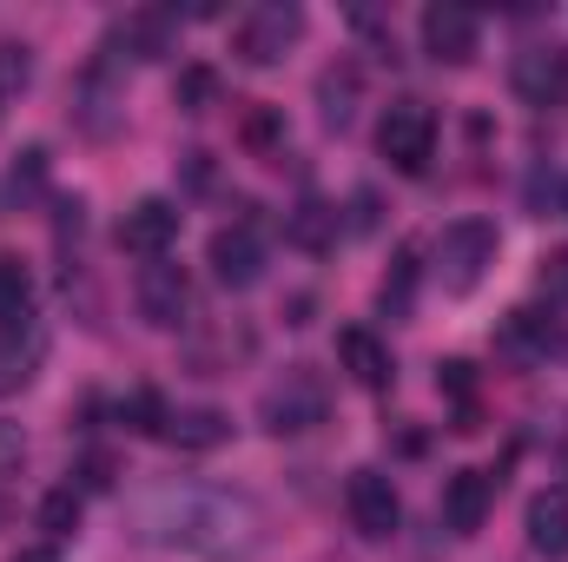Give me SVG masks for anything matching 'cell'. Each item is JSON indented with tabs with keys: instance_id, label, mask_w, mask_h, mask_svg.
Returning <instances> with one entry per match:
<instances>
[{
	"instance_id": "cell-1",
	"label": "cell",
	"mask_w": 568,
	"mask_h": 562,
	"mask_svg": "<svg viewBox=\"0 0 568 562\" xmlns=\"http://www.w3.org/2000/svg\"><path fill=\"white\" fill-rule=\"evenodd\" d=\"M140 530L159 550H185L205 562H245L265 550V510L212 483H159L140 503Z\"/></svg>"
},
{
	"instance_id": "cell-2",
	"label": "cell",
	"mask_w": 568,
	"mask_h": 562,
	"mask_svg": "<svg viewBox=\"0 0 568 562\" xmlns=\"http://www.w3.org/2000/svg\"><path fill=\"white\" fill-rule=\"evenodd\" d=\"M496 225L489 219H456V225H443V239H436V284L449 291V298H469L476 284L489 279V265H496Z\"/></svg>"
},
{
	"instance_id": "cell-3",
	"label": "cell",
	"mask_w": 568,
	"mask_h": 562,
	"mask_svg": "<svg viewBox=\"0 0 568 562\" xmlns=\"http://www.w3.org/2000/svg\"><path fill=\"white\" fill-rule=\"evenodd\" d=\"M258 418H265L272 436H304V430H317V423L331 418V384L311 364H291L278 384L258 398Z\"/></svg>"
},
{
	"instance_id": "cell-4",
	"label": "cell",
	"mask_w": 568,
	"mask_h": 562,
	"mask_svg": "<svg viewBox=\"0 0 568 562\" xmlns=\"http://www.w3.org/2000/svg\"><path fill=\"white\" fill-rule=\"evenodd\" d=\"M297 40H304V7H297V0H258V7L232 27V53H239L245 67H278Z\"/></svg>"
},
{
	"instance_id": "cell-5",
	"label": "cell",
	"mask_w": 568,
	"mask_h": 562,
	"mask_svg": "<svg viewBox=\"0 0 568 562\" xmlns=\"http://www.w3.org/2000/svg\"><path fill=\"white\" fill-rule=\"evenodd\" d=\"M377 152L397 165V172H424L429 159H436V113H429L424 100H397V107H384V120H377Z\"/></svg>"
},
{
	"instance_id": "cell-6",
	"label": "cell",
	"mask_w": 568,
	"mask_h": 562,
	"mask_svg": "<svg viewBox=\"0 0 568 562\" xmlns=\"http://www.w3.org/2000/svg\"><path fill=\"white\" fill-rule=\"evenodd\" d=\"M205 265H212V279L225 284V291H252V284L265 279V239H258V225H219L212 232V245H205Z\"/></svg>"
},
{
	"instance_id": "cell-7",
	"label": "cell",
	"mask_w": 568,
	"mask_h": 562,
	"mask_svg": "<svg viewBox=\"0 0 568 562\" xmlns=\"http://www.w3.org/2000/svg\"><path fill=\"white\" fill-rule=\"evenodd\" d=\"M344 510H351V530H357V536H371V543L397 536V523H404L397 483H390L384 470H357V476H351V490H344Z\"/></svg>"
},
{
	"instance_id": "cell-8",
	"label": "cell",
	"mask_w": 568,
	"mask_h": 562,
	"mask_svg": "<svg viewBox=\"0 0 568 562\" xmlns=\"http://www.w3.org/2000/svg\"><path fill=\"white\" fill-rule=\"evenodd\" d=\"M133 298H140V318L145 324H159V331H179L185 324V311H192V279H185V265H172V259H152L133 284Z\"/></svg>"
},
{
	"instance_id": "cell-9",
	"label": "cell",
	"mask_w": 568,
	"mask_h": 562,
	"mask_svg": "<svg viewBox=\"0 0 568 562\" xmlns=\"http://www.w3.org/2000/svg\"><path fill=\"white\" fill-rule=\"evenodd\" d=\"M179 225H185V212L172 205V199H140V205H126V219H120V252H133V259H165L172 245H179Z\"/></svg>"
},
{
	"instance_id": "cell-10",
	"label": "cell",
	"mask_w": 568,
	"mask_h": 562,
	"mask_svg": "<svg viewBox=\"0 0 568 562\" xmlns=\"http://www.w3.org/2000/svg\"><path fill=\"white\" fill-rule=\"evenodd\" d=\"M476 40H483V27H476L469 7H456V0L424 7V53L436 67H469L476 60Z\"/></svg>"
},
{
	"instance_id": "cell-11",
	"label": "cell",
	"mask_w": 568,
	"mask_h": 562,
	"mask_svg": "<svg viewBox=\"0 0 568 562\" xmlns=\"http://www.w3.org/2000/svg\"><path fill=\"white\" fill-rule=\"evenodd\" d=\"M496 483H503V476H489V470H456V476L443 483V523H449L456 536H476V530L489 523V510H496Z\"/></svg>"
},
{
	"instance_id": "cell-12",
	"label": "cell",
	"mask_w": 568,
	"mask_h": 562,
	"mask_svg": "<svg viewBox=\"0 0 568 562\" xmlns=\"http://www.w3.org/2000/svg\"><path fill=\"white\" fill-rule=\"evenodd\" d=\"M509 87H516V100H529V107H556L568 93V53L562 47H523L516 67H509Z\"/></svg>"
},
{
	"instance_id": "cell-13",
	"label": "cell",
	"mask_w": 568,
	"mask_h": 562,
	"mask_svg": "<svg viewBox=\"0 0 568 562\" xmlns=\"http://www.w3.org/2000/svg\"><path fill=\"white\" fill-rule=\"evenodd\" d=\"M549 351H556V324H549L542 311L523 304V311H509V318L496 324V358H503V364L529 371V364H542Z\"/></svg>"
},
{
	"instance_id": "cell-14",
	"label": "cell",
	"mask_w": 568,
	"mask_h": 562,
	"mask_svg": "<svg viewBox=\"0 0 568 562\" xmlns=\"http://www.w3.org/2000/svg\"><path fill=\"white\" fill-rule=\"evenodd\" d=\"M337 358H344V371L364 384V391H390L397 384V364H390V344L377 338V331H364V324H351V331H337Z\"/></svg>"
},
{
	"instance_id": "cell-15",
	"label": "cell",
	"mask_w": 568,
	"mask_h": 562,
	"mask_svg": "<svg viewBox=\"0 0 568 562\" xmlns=\"http://www.w3.org/2000/svg\"><path fill=\"white\" fill-rule=\"evenodd\" d=\"M159 436H165L172 450H219V443L232 436V418L212 411V404H192V411H172Z\"/></svg>"
},
{
	"instance_id": "cell-16",
	"label": "cell",
	"mask_w": 568,
	"mask_h": 562,
	"mask_svg": "<svg viewBox=\"0 0 568 562\" xmlns=\"http://www.w3.org/2000/svg\"><path fill=\"white\" fill-rule=\"evenodd\" d=\"M529 550L549 562L568 556V490H542L529 503Z\"/></svg>"
},
{
	"instance_id": "cell-17",
	"label": "cell",
	"mask_w": 568,
	"mask_h": 562,
	"mask_svg": "<svg viewBox=\"0 0 568 562\" xmlns=\"http://www.w3.org/2000/svg\"><path fill=\"white\" fill-rule=\"evenodd\" d=\"M172 27H179V13H133V20H120L113 33H106V53H133V60H159L165 47H172Z\"/></svg>"
},
{
	"instance_id": "cell-18",
	"label": "cell",
	"mask_w": 568,
	"mask_h": 562,
	"mask_svg": "<svg viewBox=\"0 0 568 562\" xmlns=\"http://www.w3.org/2000/svg\"><path fill=\"white\" fill-rule=\"evenodd\" d=\"M357 93H364V73L344 60V67H324V80H317V107H324V127L331 133H344L351 120H357Z\"/></svg>"
},
{
	"instance_id": "cell-19",
	"label": "cell",
	"mask_w": 568,
	"mask_h": 562,
	"mask_svg": "<svg viewBox=\"0 0 568 562\" xmlns=\"http://www.w3.org/2000/svg\"><path fill=\"white\" fill-rule=\"evenodd\" d=\"M33 324V279L20 259H0V338H20Z\"/></svg>"
},
{
	"instance_id": "cell-20",
	"label": "cell",
	"mask_w": 568,
	"mask_h": 562,
	"mask_svg": "<svg viewBox=\"0 0 568 562\" xmlns=\"http://www.w3.org/2000/svg\"><path fill=\"white\" fill-rule=\"evenodd\" d=\"M284 239L304 245V252H331V239H337V212H331L324 199H304V205L284 219Z\"/></svg>"
},
{
	"instance_id": "cell-21",
	"label": "cell",
	"mask_w": 568,
	"mask_h": 562,
	"mask_svg": "<svg viewBox=\"0 0 568 562\" xmlns=\"http://www.w3.org/2000/svg\"><path fill=\"white\" fill-rule=\"evenodd\" d=\"M33 371H40V344L27 338H0V398H13L20 384H33Z\"/></svg>"
},
{
	"instance_id": "cell-22",
	"label": "cell",
	"mask_w": 568,
	"mask_h": 562,
	"mask_svg": "<svg viewBox=\"0 0 568 562\" xmlns=\"http://www.w3.org/2000/svg\"><path fill=\"white\" fill-rule=\"evenodd\" d=\"M239 140L252 145V152L284 159V140H291V133H284V113H278V107H252V113H245V127H239Z\"/></svg>"
},
{
	"instance_id": "cell-23",
	"label": "cell",
	"mask_w": 568,
	"mask_h": 562,
	"mask_svg": "<svg viewBox=\"0 0 568 562\" xmlns=\"http://www.w3.org/2000/svg\"><path fill=\"white\" fill-rule=\"evenodd\" d=\"M33 87V53L20 40H0V107H13Z\"/></svg>"
},
{
	"instance_id": "cell-24",
	"label": "cell",
	"mask_w": 568,
	"mask_h": 562,
	"mask_svg": "<svg viewBox=\"0 0 568 562\" xmlns=\"http://www.w3.org/2000/svg\"><path fill=\"white\" fill-rule=\"evenodd\" d=\"M410 291H417V259L404 252V259H397V272H390L384 291H377V311H384V318H410Z\"/></svg>"
},
{
	"instance_id": "cell-25",
	"label": "cell",
	"mask_w": 568,
	"mask_h": 562,
	"mask_svg": "<svg viewBox=\"0 0 568 562\" xmlns=\"http://www.w3.org/2000/svg\"><path fill=\"white\" fill-rule=\"evenodd\" d=\"M172 100H179L185 113H212V100H219V73H212V67H185L179 87H172Z\"/></svg>"
},
{
	"instance_id": "cell-26",
	"label": "cell",
	"mask_w": 568,
	"mask_h": 562,
	"mask_svg": "<svg viewBox=\"0 0 568 562\" xmlns=\"http://www.w3.org/2000/svg\"><path fill=\"white\" fill-rule=\"evenodd\" d=\"M165 418H172V411H165V398H159V391H133V398L120 404V423H126V430H140V436H159Z\"/></svg>"
},
{
	"instance_id": "cell-27",
	"label": "cell",
	"mask_w": 568,
	"mask_h": 562,
	"mask_svg": "<svg viewBox=\"0 0 568 562\" xmlns=\"http://www.w3.org/2000/svg\"><path fill=\"white\" fill-rule=\"evenodd\" d=\"M40 530H47V536H73V530H80V496H73V490H53V496L40 503Z\"/></svg>"
},
{
	"instance_id": "cell-28",
	"label": "cell",
	"mask_w": 568,
	"mask_h": 562,
	"mask_svg": "<svg viewBox=\"0 0 568 562\" xmlns=\"http://www.w3.org/2000/svg\"><path fill=\"white\" fill-rule=\"evenodd\" d=\"M536 284H542V298H549V304H562V311H568V245H556V252L536 265Z\"/></svg>"
},
{
	"instance_id": "cell-29",
	"label": "cell",
	"mask_w": 568,
	"mask_h": 562,
	"mask_svg": "<svg viewBox=\"0 0 568 562\" xmlns=\"http://www.w3.org/2000/svg\"><path fill=\"white\" fill-rule=\"evenodd\" d=\"M436 391H449V398H463V411H469V391H476V378H469V364H463V358H449V364H436Z\"/></svg>"
},
{
	"instance_id": "cell-30",
	"label": "cell",
	"mask_w": 568,
	"mask_h": 562,
	"mask_svg": "<svg viewBox=\"0 0 568 562\" xmlns=\"http://www.w3.org/2000/svg\"><path fill=\"white\" fill-rule=\"evenodd\" d=\"M13 562H60V556H53V550H20Z\"/></svg>"
},
{
	"instance_id": "cell-31",
	"label": "cell",
	"mask_w": 568,
	"mask_h": 562,
	"mask_svg": "<svg viewBox=\"0 0 568 562\" xmlns=\"http://www.w3.org/2000/svg\"><path fill=\"white\" fill-rule=\"evenodd\" d=\"M562 212H568V185H562Z\"/></svg>"
}]
</instances>
